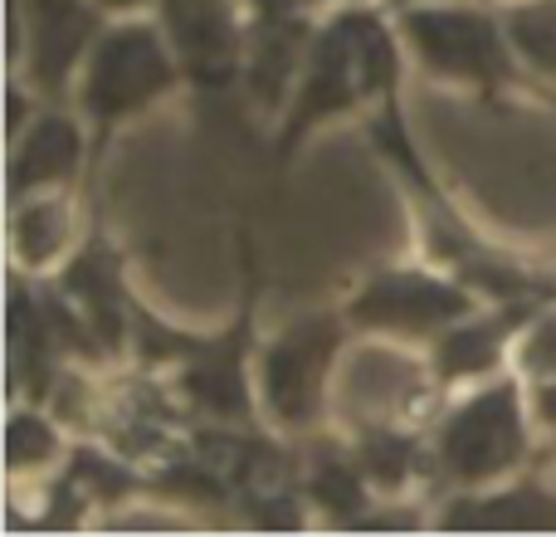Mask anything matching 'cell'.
<instances>
[{
    "label": "cell",
    "instance_id": "19",
    "mask_svg": "<svg viewBox=\"0 0 556 537\" xmlns=\"http://www.w3.org/2000/svg\"><path fill=\"white\" fill-rule=\"evenodd\" d=\"M528 74L556 98V0H498Z\"/></svg>",
    "mask_w": 556,
    "mask_h": 537
},
{
    "label": "cell",
    "instance_id": "14",
    "mask_svg": "<svg viewBox=\"0 0 556 537\" xmlns=\"http://www.w3.org/2000/svg\"><path fill=\"white\" fill-rule=\"evenodd\" d=\"M440 499V533H556V489L538 474V464L489 489H454Z\"/></svg>",
    "mask_w": 556,
    "mask_h": 537
},
{
    "label": "cell",
    "instance_id": "13",
    "mask_svg": "<svg viewBox=\"0 0 556 537\" xmlns=\"http://www.w3.org/2000/svg\"><path fill=\"white\" fill-rule=\"evenodd\" d=\"M59 288L74 298V308L93 323V333L103 337V347L113 352V362H127L132 347V313H137V288L127 278V254L113 235L98 221H88V235L78 240V250L54 268Z\"/></svg>",
    "mask_w": 556,
    "mask_h": 537
},
{
    "label": "cell",
    "instance_id": "9",
    "mask_svg": "<svg viewBox=\"0 0 556 537\" xmlns=\"http://www.w3.org/2000/svg\"><path fill=\"white\" fill-rule=\"evenodd\" d=\"M108 20L98 0H5V68L25 74L49 103H74L84 59Z\"/></svg>",
    "mask_w": 556,
    "mask_h": 537
},
{
    "label": "cell",
    "instance_id": "20",
    "mask_svg": "<svg viewBox=\"0 0 556 537\" xmlns=\"http://www.w3.org/2000/svg\"><path fill=\"white\" fill-rule=\"evenodd\" d=\"M513 372L522 382H552L556 376V298L542 303L538 313L528 317V327L518 333V347H513Z\"/></svg>",
    "mask_w": 556,
    "mask_h": 537
},
{
    "label": "cell",
    "instance_id": "5",
    "mask_svg": "<svg viewBox=\"0 0 556 537\" xmlns=\"http://www.w3.org/2000/svg\"><path fill=\"white\" fill-rule=\"evenodd\" d=\"M186 88V68L172 49L166 25L152 15H117L88 49L84 74L74 88V108L93 133V162H103L113 137L156 103Z\"/></svg>",
    "mask_w": 556,
    "mask_h": 537
},
{
    "label": "cell",
    "instance_id": "17",
    "mask_svg": "<svg viewBox=\"0 0 556 537\" xmlns=\"http://www.w3.org/2000/svg\"><path fill=\"white\" fill-rule=\"evenodd\" d=\"M5 211H10L5 221L10 264L25 268V274H54L88 235L78 191H39L25 196V201H10Z\"/></svg>",
    "mask_w": 556,
    "mask_h": 537
},
{
    "label": "cell",
    "instance_id": "10",
    "mask_svg": "<svg viewBox=\"0 0 556 537\" xmlns=\"http://www.w3.org/2000/svg\"><path fill=\"white\" fill-rule=\"evenodd\" d=\"M538 308H542V298H483L469 317H459V323H450L444 333H434L430 342H425V362H430V376H434V386H440V396L508 372L518 333L528 327V317L538 313Z\"/></svg>",
    "mask_w": 556,
    "mask_h": 537
},
{
    "label": "cell",
    "instance_id": "2",
    "mask_svg": "<svg viewBox=\"0 0 556 537\" xmlns=\"http://www.w3.org/2000/svg\"><path fill=\"white\" fill-rule=\"evenodd\" d=\"M362 133H366V142H371L376 162L391 172V182L401 186L405 205H410L425 260L469 278L483 298H542V303L556 298L552 254L538 260V254H528V250L498 245L444 191L440 172L430 166V157H425L420 137H415V127H410V113H405L401 93L381 98V103L362 117Z\"/></svg>",
    "mask_w": 556,
    "mask_h": 537
},
{
    "label": "cell",
    "instance_id": "11",
    "mask_svg": "<svg viewBox=\"0 0 556 537\" xmlns=\"http://www.w3.org/2000/svg\"><path fill=\"white\" fill-rule=\"evenodd\" d=\"M93 162V133L74 103H45L20 137L5 142V205L39 191H78Z\"/></svg>",
    "mask_w": 556,
    "mask_h": 537
},
{
    "label": "cell",
    "instance_id": "12",
    "mask_svg": "<svg viewBox=\"0 0 556 537\" xmlns=\"http://www.w3.org/2000/svg\"><path fill=\"white\" fill-rule=\"evenodd\" d=\"M156 20L172 35L186 88L230 93L244 74V5L240 0H156Z\"/></svg>",
    "mask_w": 556,
    "mask_h": 537
},
{
    "label": "cell",
    "instance_id": "15",
    "mask_svg": "<svg viewBox=\"0 0 556 537\" xmlns=\"http://www.w3.org/2000/svg\"><path fill=\"white\" fill-rule=\"evenodd\" d=\"M298 484H303L323 528L362 533V523L381 503V494L356 464L352 440L342 430H313L298 440Z\"/></svg>",
    "mask_w": 556,
    "mask_h": 537
},
{
    "label": "cell",
    "instance_id": "22",
    "mask_svg": "<svg viewBox=\"0 0 556 537\" xmlns=\"http://www.w3.org/2000/svg\"><path fill=\"white\" fill-rule=\"evenodd\" d=\"M528 396H532V415H538V430H542V435H556V376H552V382H532Z\"/></svg>",
    "mask_w": 556,
    "mask_h": 537
},
{
    "label": "cell",
    "instance_id": "21",
    "mask_svg": "<svg viewBox=\"0 0 556 537\" xmlns=\"http://www.w3.org/2000/svg\"><path fill=\"white\" fill-rule=\"evenodd\" d=\"M244 15H323L337 0H240Z\"/></svg>",
    "mask_w": 556,
    "mask_h": 537
},
{
    "label": "cell",
    "instance_id": "7",
    "mask_svg": "<svg viewBox=\"0 0 556 537\" xmlns=\"http://www.w3.org/2000/svg\"><path fill=\"white\" fill-rule=\"evenodd\" d=\"M240 308L230 323L201 333L195 352L186 357L176 372H166L172 391L195 421H220V425H264L260 411V386H254V352H260V250H254L250 230L240 225Z\"/></svg>",
    "mask_w": 556,
    "mask_h": 537
},
{
    "label": "cell",
    "instance_id": "3",
    "mask_svg": "<svg viewBox=\"0 0 556 537\" xmlns=\"http://www.w3.org/2000/svg\"><path fill=\"white\" fill-rule=\"evenodd\" d=\"M391 10L410 54V74H420L425 84L464 88L489 108L522 93L547 98L556 108V98L522 64L498 0H410Z\"/></svg>",
    "mask_w": 556,
    "mask_h": 537
},
{
    "label": "cell",
    "instance_id": "4",
    "mask_svg": "<svg viewBox=\"0 0 556 537\" xmlns=\"http://www.w3.org/2000/svg\"><path fill=\"white\" fill-rule=\"evenodd\" d=\"M538 415H532L528 382L518 372H498L450 391L430 415L434 494L489 489L528 464H538Z\"/></svg>",
    "mask_w": 556,
    "mask_h": 537
},
{
    "label": "cell",
    "instance_id": "6",
    "mask_svg": "<svg viewBox=\"0 0 556 537\" xmlns=\"http://www.w3.org/2000/svg\"><path fill=\"white\" fill-rule=\"evenodd\" d=\"M352 342L356 327L346 323L342 303L307 308V313L288 317L278 333H264L260 352H254L264 425L288 440L327 430V421L337 415V372H342Z\"/></svg>",
    "mask_w": 556,
    "mask_h": 537
},
{
    "label": "cell",
    "instance_id": "25",
    "mask_svg": "<svg viewBox=\"0 0 556 537\" xmlns=\"http://www.w3.org/2000/svg\"><path fill=\"white\" fill-rule=\"evenodd\" d=\"M552 268H556V254H552Z\"/></svg>",
    "mask_w": 556,
    "mask_h": 537
},
{
    "label": "cell",
    "instance_id": "24",
    "mask_svg": "<svg viewBox=\"0 0 556 537\" xmlns=\"http://www.w3.org/2000/svg\"><path fill=\"white\" fill-rule=\"evenodd\" d=\"M391 5H410V0H391Z\"/></svg>",
    "mask_w": 556,
    "mask_h": 537
},
{
    "label": "cell",
    "instance_id": "18",
    "mask_svg": "<svg viewBox=\"0 0 556 537\" xmlns=\"http://www.w3.org/2000/svg\"><path fill=\"white\" fill-rule=\"evenodd\" d=\"M78 435L39 401H10L5 411V474L10 484H45L64 470Z\"/></svg>",
    "mask_w": 556,
    "mask_h": 537
},
{
    "label": "cell",
    "instance_id": "8",
    "mask_svg": "<svg viewBox=\"0 0 556 537\" xmlns=\"http://www.w3.org/2000/svg\"><path fill=\"white\" fill-rule=\"evenodd\" d=\"M479 303L483 294L469 278L420 254V260H391L362 274L342 298V313L356 327V337H391V342L425 347L434 333L469 317Z\"/></svg>",
    "mask_w": 556,
    "mask_h": 537
},
{
    "label": "cell",
    "instance_id": "16",
    "mask_svg": "<svg viewBox=\"0 0 556 537\" xmlns=\"http://www.w3.org/2000/svg\"><path fill=\"white\" fill-rule=\"evenodd\" d=\"M244 74L240 88L260 113L278 117L303 74L317 15H244Z\"/></svg>",
    "mask_w": 556,
    "mask_h": 537
},
{
    "label": "cell",
    "instance_id": "23",
    "mask_svg": "<svg viewBox=\"0 0 556 537\" xmlns=\"http://www.w3.org/2000/svg\"><path fill=\"white\" fill-rule=\"evenodd\" d=\"M98 5H103L108 10V15H152V10H156V0H98Z\"/></svg>",
    "mask_w": 556,
    "mask_h": 537
},
{
    "label": "cell",
    "instance_id": "1",
    "mask_svg": "<svg viewBox=\"0 0 556 537\" xmlns=\"http://www.w3.org/2000/svg\"><path fill=\"white\" fill-rule=\"evenodd\" d=\"M410 74L401 25L391 0H337L317 15L303 74L288 93L283 113L274 117L269 162L288 166L313 133L356 117L362 123L381 98L401 93Z\"/></svg>",
    "mask_w": 556,
    "mask_h": 537
}]
</instances>
